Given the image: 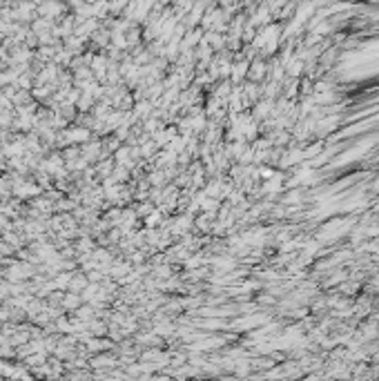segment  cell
Listing matches in <instances>:
<instances>
[{"label":"cell","instance_id":"obj_1","mask_svg":"<svg viewBox=\"0 0 379 381\" xmlns=\"http://www.w3.org/2000/svg\"><path fill=\"white\" fill-rule=\"evenodd\" d=\"M78 303H80V299L76 297V295L63 297V308H78Z\"/></svg>","mask_w":379,"mask_h":381},{"label":"cell","instance_id":"obj_2","mask_svg":"<svg viewBox=\"0 0 379 381\" xmlns=\"http://www.w3.org/2000/svg\"><path fill=\"white\" fill-rule=\"evenodd\" d=\"M90 105H92V98L87 96V94H83V98H80V101H78V107H80V109H87V107H90Z\"/></svg>","mask_w":379,"mask_h":381}]
</instances>
